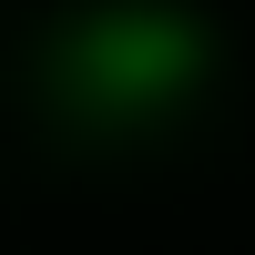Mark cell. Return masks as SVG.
I'll return each instance as SVG.
<instances>
[{
  "label": "cell",
  "instance_id": "obj_1",
  "mask_svg": "<svg viewBox=\"0 0 255 255\" xmlns=\"http://www.w3.org/2000/svg\"><path fill=\"white\" fill-rule=\"evenodd\" d=\"M51 61L72 102H92L113 123H163L215 82V20L174 10V0H113V10H82Z\"/></svg>",
  "mask_w": 255,
  "mask_h": 255
}]
</instances>
